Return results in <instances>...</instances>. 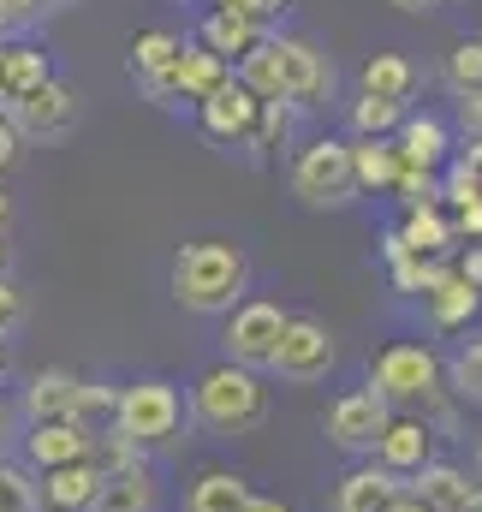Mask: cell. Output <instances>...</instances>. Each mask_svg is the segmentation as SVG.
Returning <instances> with one entry per match:
<instances>
[{"mask_svg": "<svg viewBox=\"0 0 482 512\" xmlns=\"http://www.w3.org/2000/svg\"><path fill=\"white\" fill-rule=\"evenodd\" d=\"M167 292L191 316H227L239 298H250V256L227 239H197L173 256Z\"/></svg>", "mask_w": 482, "mask_h": 512, "instance_id": "obj_1", "label": "cell"}, {"mask_svg": "<svg viewBox=\"0 0 482 512\" xmlns=\"http://www.w3.org/2000/svg\"><path fill=\"white\" fill-rule=\"evenodd\" d=\"M209 435L221 441H239V435H256L274 411V393L256 370H239V364H209L197 382H191V405H185Z\"/></svg>", "mask_w": 482, "mask_h": 512, "instance_id": "obj_2", "label": "cell"}, {"mask_svg": "<svg viewBox=\"0 0 482 512\" xmlns=\"http://www.w3.org/2000/svg\"><path fill=\"white\" fill-rule=\"evenodd\" d=\"M369 387L387 411H417L435 423V411L447 399V364L429 340H393L369 358Z\"/></svg>", "mask_w": 482, "mask_h": 512, "instance_id": "obj_3", "label": "cell"}, {"mask_svg": "<svg viewBox=\"0 0 482 512\" xmlns=\"http://www.w3.org/2000/svg\"><path fill=\"white\" fill-rule=\"evenodd\" d=\"M108 429H114L120 441H131L137 453H161V447H173L179 429H185V393L167 382V376H143V382L120 387Z\"/></svg>", "mask_w": 482, "mask_h": 512, "instance_id": "obj_4", "label": "cell"}, {"mask_svg": "<svg viewBox=\"0 0 482 512\" xmlns=\"http://www.w3.org/2000/svg\"><path fill=\"white\" fill-rule=\"evenodd\" d=\"M292 197L310 209H346L358 197L352 185V143L346 137H310L292 155Z\"/></svg>", "mask_w": 482, "mask_h": 512, "instance_id": "obj_5", "label": "cell"}, {"mask_svg": "<svg viewBox=\"0 0 482 512\" xmlns=\"http://www.w3.org/2000/svg\"><path fill=\"white\" fill-rule=\"evenodd\" d=\"M280 334H286V310H280L274 298H239V304L227 310L221 352H227V364L268 376V364H274V352H280Z\"/></svg>", "mask_w": 482, "mask_h": 512, "instance_id": "obj_6", "label": "cell"}, {"mask_svg": "<svg viewBox=\"0 0 482 512\" xmlns=\"http://www.w3.org/2000/svg\"><path fill=\"white\" fill-rule=\"evenodd\" d=\"M334 358H340V346H334L322 316H286V334H280V352H274L268 376H280L286 387H316L328 382Z\"/></svg>", "mask_w": 482, "mask_h": 512, "instance_id": "obj_7", "label": "cell"}, {"mask_svg": "<svg viewBox=\"0 0 482 512\" xmlns=\"http://www.w3.org/2000/svg\"><path fill=\"white\" fill-rule=\"evenodd\" d=\"M268 48H274L280 96H286L292 108H316V102H328V96H334V60H328V54H322L316 42L268 30Z\"/></svg>", "mask_w": 482, "mask_h": 512, "instance_id": "obj_8", "label": "cell"}, {"mask_svg": "<svg viewBox=\"0 0 482 512\" xmlns=\"http://www.w3.org/2000/svg\"><path fill=\"white\" fill-rule=\"evenodd\" d=\"M0 114H6V126L18 131V137H30V143H60L66 131L78 126V96H72V84L48 78V84L24 90L18 102H6Z\"/></svg>", "mask_w": 482, "mask_h": 512, "instance_id": "obj_9", "label": "cell"}, {"mask_svg": "<svg viewBox=\"0 0 482 512\" xmlns=\"http://www.w3.org/2000/svg\"><path fill=\"white\" fill-rule=\"evenodd\" d=\"M435 441H441V435H435V423H429V417H417V411H393V417H387V429L375 435L369 459H375L381 471H393L399 483H411L429 459H441V453H435Z\"/></svg>", "mask_w": 482, "mask_h": 512, "instance_id": "obj_10", "label": "cell"}, {"mask_svg": "<svg viewBox=\"0 0 482 512\" xmlns=\"http://www.w3.org/2000/svg\"><path fill=\"white\" fill-rule=\"evenodd\" d=\"M387 405L375 399V387H346L334 405H328V417H322V429H328V441L346 453V459H369V447H375V435L387 429Z\"/></svg>", "mask_w": 482, "mask_h": 512, "instance_id": "obj_11", "label": "cell"}, {"mask_svg": "<svg viewBox=\"0 0 482 512\" xmlns=\"http://www.w3.org/2000/svg\"><path fill=\"white\" fill-rule=\"evenodd\" d=\"M256 120H262V102L244 90L239 78H227L209 102H197V131H203L209 143H227V149H250Z\"/></svg>", "mask_w": 482, "mask_h": 512, "instance_id": "obj_12", "label": "cell"}, {"mask_svg": "<svg viewBox=\"0 0 482 512\" xmlns=\"http://www.w3.org/2000/svg\"><path fill=\"white\" fill-rule=\"evenodd\" d=\"M90 447H96V429H84V423H72V417H60V423H30V429H24V471L42 477V471H54V465L90 459Z\"/></svg>", "mask_w": 482, "mask_h": 512, "instance_id": "obj_13", "label": "cell"}, {"mask_svg": "<svg viewBox=\"0 0 482 512\" xmlns=\"http://www.w3.org/2000/svg\"><path fill=\"white\" fill-rule=\"evenodd\" d=\"M393 155H399V167L441 173V167L453 161V126H447L441 114H411V108H405V120L393 126Z\"/></svg>", "mask_w": 482, "mask_h": 512, "instance_id": "obj_14", "label": "cell"}, {"mask_svg": "<svg viewBox=\"0 0 482 512\" xmlns=\"http://www.w3.org/2000/svg\"><path fill=\"white\" fill-rule=\"evenodd\" d=\"M179 36L173 30H143V36H131V78H137V90H143V102H155V108H173L167 102V84H173V60H179Z\"/></svg>", "mask_w": 482, "mask_h": 512, "instance_id": "obj_15", "label": "cell"}, {"mask_svg": "<svg viewBox=\"0 0 482 512\" xmlns=\"http://www.w3.org/2000/svg\"><path fill=\"white\" fill-rule=\"evenodd\" d=\"M90 512H161V471L149 459H137L125 471H108Z\"/></svg>", "mask_w": 482, "mask_h": 512, "instance_id": "obj_16", "label": "cell"}, {"mask_svg": "<svg viewBox=\"0 0 482 512\" xmlns=\"http://www.w3.org/2000/svg\"><path fill=\"white\" fill-rule=\"evenodd\" d=\"M423 316H429V328L435 334H459V328H471L482 316V292L471 286V280H459L453 274V262L441 268V280L423 292Z\"/></svg>", "mask_w": 482, "mask_h": 512, "instance_id": "obj_17", "label": "cell"}, {"mask_svg": "<svg viewBox=\"0 0 482 512\" xmlns=\"http://www.w3.org/2000/svg\"><path fill=\"white\" fill-rule=\"evenodd\" d=\"M233 78V66L221 60V54H209L203 42H185L179 48V60H173V84H167V102H209L221 84Z\"/></svg>", "mask_w": 482, "mask_h": 512, "instance_id": "obj_18", "label": "cell"}, {"mask_svg": "<svg viewBox=\"0 0 482 512\" xmlns=\"http://www.w3.org/2000/svg\"><path fill=\"white\" fill-rule=\"evenodd\" d=\"M96 489H102V471H96L90 459H72V465H54V471H42V477H36V507H48V512H90Z\"/></svg>", "mask_w": 482, "mask_h": 512, "instance_id": "obj_19", "label": "cell"}, {"mask_svg": "<svg viewBox=\"0 0 482 512\" xmlns=\"http://www.w3.org/2000/svg\"><path fill=\"white\" fill-rule=\"evenodd\" d=\"M399 495H405V483L393 471H381L375 459H358L334 489V512H387Z\"/></svg>", "mask_w": 482, "mask_h": 512, "instance_id": "obj_20", "label": "cell"}, {"mask_svg": "<svg viewBox=\"0 0 482 512\" xmlns=\"http://www.w3.org/2000/svg\"><path fill=\"white\" fill-rule=\"evenodd\" d=\"M477 489H482V483L465 471V465H453V459H429V465L405 483V495H417L429 512H459Z\"/></svg>", "mask_w": 482, "mask_h": 512, "instance_id": "obj_21", "label": "cell"}, {"mask_svg": "<svg viewBox=\"0 0 482 512\" xmlns=\"http://www.w3.org/2000/svg\"><path fill=\"white\" fill-rule=\"evenodd\" d=\"M346 143H352V185H358V197H387L393 179H399L393 137H346Z\"/></svg>", "mask_w": 482, "mask_h": 512, "instance_id": "obj_22", "label": "cell"}, {"mask_svg": "<svg viewBox=\"0 0 482 512\" xmlns=\"http://www.w3.org/2000/svg\"><path fill=\"white\" fill-rule=\"evenodd\" d=\"M393 239H399V251L429 256V262H447V256L459 251V245H453V221H447V209H411V215L393 227Z\"/></svg>", "mask_w": 482, "mask_h": 512, "instance_id": "obj_23", "label": "cell"}, {"mask_svg": "<svg viewBox=\"0 0 482 512\" xmlns=\"http://www.w3.org/2000/svg\"><path fill=\"white\" fill-rule=\"evenodd\" d=\"M358 96H375V102H411L417 96V66L405 54H369L358 72Z\"/></svg>", "mask_w": 482, "mask_h": 512, "instance_id": "obj_24", "label": "cell"}, {"mask_svg": "<svg viewBox=\"0 0 482 512\" xmlns=\"http://www.w3.org/2000/svg\"><path fill=\"white\" fill-rule=\"evenodd\" d=\"M48 78H54V66H48V54L36 42H0V108L18 102L36 84H48Z\"/></svg>", "mask_w": 482, "mask_h": 512, "instance_id": "obj_25", "label": "cell"}, {"mask_svg": "<svg viewBox=\"0 0 482 512\" xmlns=\"http://www.w3.org/2000/svg\"><path fill=\"white\" fill-rule=\"evenodd\" d=\"M78 382H84V376H72V370H36L30 387H24V417H30V423H60V417H72Z\"/></svg>", "mask_w": 482, "mask_h": 512, "instance_id": "obj_26", "label": "cell"}, {"mask_svg": "<svg viewBox=\"0 0 482 512\" xmlns=\"http://www.w3.org/2000/svg\"><path fill=\"white\" fill-rule=\"evenodd\" d=\"M244 495H250V483H244L239 471L209 465V471H197V477L185 483V512H239Z\"/></svg>", "mask_w": 482, "mask_h": 512, "instance_id": "obj_27", "label": "cell"}, {"mask_svg": "<svg viewBox=\"0 0 482 512\" xmlns=\"http://www.w3.org/2000/svg\"><path fill=\"white\" fill-rule=\"evenodd\" d=\"M262 36H268V30L244 24V18H227V12H209V18H203V30H197V42H203L209 54H221L227 66H239V60L256 48V42H262Z\"/></svg>", "mask_w": 482, "mask_h": 512, "instance_id": "obj_28", "label": "cell"}, {"mask_svg": "<svg viewBox=\"0 0 482 512\" xmlns=\"http://www.w3.org/2000/svg\"><path fill=\"white\" fill-rule=\"evenodd\" d=\"M114 399H120V387H108V382H78L72 423H84V429H108V423H114Z\"/></svg>", "mask_w": 482, "mask_h": 512, "instance_id": "obj_29", "label": "cell"}, {"mask_svg": "<svg viewBox=\"0 0 482 512\" xmlns=\"http://www.w3.org/2000/svg\"><path fill=\"white\" fill-rule=\"evenodd\" d=\"M387 197H399V203H405V215H411V209H441V173L399 167V179H393V191H387Z\"/></svg>", "mask_w": 482, "mask_h": 512, "instance_id": "obj_30", "label": "cell"}, {"mask_svg": "<svg viewBox=\"0 0 482 512\" xmlns=\"http://www.w3.org/2000/svg\"><path fill=\"white\" fill-rule=\"evenodd\" d=\"M447 90H453V96L482 90V36H465V42L447 54Z\"/></svg>", "mask_w": 482, "mask_h": 512, "instance_id": "obj_31", "label": "cell"}, {"mask_svg": "<svg viewBox=\"0 0 482 512\" xmlns=\"http://www.w3.org/2000/svg\"><path fill=\"white\" fill-rule=\"evenodd\" d=\"M447 387H453L465 405H482V334L471 346H459V358L447 364Z\"/></svg>", "mask_w": 482, "mask_h": 512, "instance_id": "obj_32", "label": "cell"}, {"mask_svg": "<svg viewBox=\"0 0 482 512\" xmlns=\"http://www.w3.org/2000/svg\"><path fill=\"white\" fill-rule=\"evenodd\" d=\"M292 120H298V108H292V102H262V120H256L250 149H256V155H274V149H286Z\"/></svg>", "mask_w": 482, "mask_h": 512, "instance_id": "obj_33", "label": "cell"}, {"mask_svg": "<svg viewBox=\"0 0 482 512\" xmlns=\"http://www.w3.org/2000/svg\"><path fill=\"white\" fill-rule=\"evenodd\" d=\"M399 120H405L399 102H375V96H358L352 102V137H393Z\"/></svg>", "mask_w": 482, "mask_h": 512, "instance_id": "obj_34", "label": "cell"}, {"mask_svg": "<svg viewBox=\"0 0 482 512\" xmlns=\"http://www.w3.org/2000/svg\"><path fill=\"white\" fill-rule=\"evenodd\" d=\"M471 203H482V185H477V173L453 155V161L441 167V209L453 215V209H471Z\"/></svg>", "mask_w": 482, "mask_h": 512, "instance_id": "obj_35", "label": "cell"}, {"mask_svg": "<svg viewBox=\"0 0 482 512\" xmlns=\"http://www.w3.org/2000/svg\"><path fill=\"white\" fill-rule=\"evenodd\" d=\"M0 512H36V477L12 459H0Z\"/></svg>", "mask_w": 482, "mask_h": 512, "instance_id": "obj_36", "label": "cell"}, {"mask_svg": "<svg viewBox=\"0 0 482 512\" xmlns=\"http://www.w3.org/2000/svg\"><path fill=\"white\" fill-rule=\"evenodd\" d=\"M286 6H292V0H215V12H227V18H244V24H256V30H274Z\"/></svg>", "mask_w": 482, "mask_h": 512, "instance_id": "obj_37", "label": "cell"}, {"mask_svg": "<svg viewBox=\"0 0 482 512\" xmlns=\"http://www.w3.org/2000/svg\"><path fill=\"white\" fill-rule=\"evenodd\" d=\"M18 322H24V292H18L12 274H6V280H0V340H6Z\"/></svg>", "mask_w": 482, "mask_h": 512, "instance_id": "obj_38", "label": "cell"}, {"mask_svg": "<svg viewBox=\"0 0 482 512\" xmlns=\"http://www.w3.org/2000/svg\"><path fill=\"white\" fill-rule=\"evenodd\" d=\"M447 221H453V245H482V203H471V209H453Z\"/></svg>", "mask_w": 482, "mask_h": 512, "instance_id": "obj_39", "label": "cell"}, {"mask_svg": "<svg viewBox=\"0 0 482 512\" xmlns=\"http://www.w3.org/2000/svg\"><path fill=\"white\" fill-rule=\"evenodd\" d=\"M60 0H0V12H6V24L18 30V24H36L42 12H54Z\"/></svg>", "mask_w": 482, "mask_h": 512, "instance_id": "obj_40", "label": "cell"}, {"mask_svg": "<svg viewBox=\"0 0 482 512\" xmlns=\"http://www.w3.org/2000/svg\"><path fill=\"white\" fill-rule=\"evenodd\" d=\"M453 274H459V280H471V286L482 292V245H465V251L453 256Z\"/></svg>", "mask_w": 482, "mask_h": 512, "instance_id": "obj_41", "label": "cell"}, {"mask_svg": "<svg viewBox=\"0 0 482 512\" xmlns=\"http://www.w3.org/2000/svg\"><path fill=\"white\" fill-rule=\"evenodd\" d=\"M459 126H465V137H482V90L459 96Z\"/></svg>", "mask_w": 482, "mask_h": 512, "instance_id": "obj_42", "label": "cell"}, {"mask_svg": "<svg viewBox=\"0 0 482 512\" xmlns=\"http://www.w3.org/2000/svg\"><path fill=\"white\" fill-rule=\"evenodd\" d=\"M18 143H24V137H18V131L6 126V114H0V173H6L12 161H18Z\"/></svg>", "mask_w": 482, "mask_h": 512, "instance_id": "obj_43", "label": "cell"}, {"mask_svg": "<svg viewBox=\"0 0 482 512\" xmlns=\"http://www.w3.org/2000/svg\"><path fill=\"white\" fill-rule=\"evenodd\" d=\"M239 512H292V507H286L280 495H256V489H250V495H244V507H239Z\"/></svg>", "mask_w": 482, "mask_h": 512, "instance_id": "obj_44", "label": "cell"}, {"mask_svg": "<svg viewBox=\"0 0 482 512\" xmlns=\"http://www.w3.org/2000/svg\"><path fill=\"white\" fill-rule=\"evenodd\" d=\"M459 161L477 173V185H482V137H465V149H459Z\"/></svg>", "mask_w": 482, "mask_h": 512, "instance_id": "obj_45", "label": "cell"}, {"mask_svg": "<svg viewBox=\"0 0 482 512\" xmlns=\"http://www.w3.org/2000/svg\"><path fill=\"white\" fill-rule=\"evenodd\" d=\"M387 6H399V12H435L441 0H387Z\"/></svg>", "mask_w": 482, "mask_h": 512, "instance_id": "obj_46", "label": "cell"}, {"mask_svg": "<svg viewBox=\"0 0 482 512\" xmlns=\"http://www.w3.org/2000/svg\"><path fill=\"white\" fill-rule=\"evenodd\" d=\"M6 227H12V191L0 185V233H6Z\"/></svg>", "mask_w": 482, "mask_h": 512, "instance_id": "obj_47", "label": "cell"}, {"mask_svg": "<svg viewBox=\"0 0 482 512\" xmlns=\"http://www.w3.org/2000/svg\"><path fill=\"white\" fill-rule=\"evenodd\" d=\"M387 512H429V507H423L417 495H399V501H393V507H387Z\"/></svg>", "mask_w": 482, "mask_h": 512, "instance_id": "obj_48", "label": "cell"}, {"mask_svg": "<svg viewBox=\"0 0 482 512\" xmlns=\"http://www.w3.org/2000/svg\"><path fill=\"white\" fill-rule=\"evenodd\" d=\"M6 435H12V411H6V399H0V447H6Z\"/></svg>", "mask_w": 482, "mask_h": 512, "instance_id": "obj_49", "label": "cell"}, {"mask_svg": "<svg viewBox=\"0 0 482 512\" xmlns=\"http://www.w3.org/2000/svg\"><path fill=\"white\" fill-rule=\"evenodd\" d=\"M6 268H12V245H6V233H0V280H6Z\"/></svg>", "mask_w": 482, "mask_h": 512, "instance_id": "obj_50", "label": "cell"}, {"mask_svg": "<svg viewBox=\"0 0 482 512\" xmlns=\"http://www.w3.org/2000/svg\"><path fill=\"white\" fill-rule=\"evenodd\" d=\"M6 370H12V352H6V340H0V376H6Z\"/></svg>", "mask_w": 482, "mask_h": 512, "instance_id": "obj_51", "label": "cell"}, {"mask_svg": "<svg viewBox=\"0 0 482 512\" xmlns=\"http://www.w3.org/2000/svg\"><path fill=\"white\" fill-rule=\"evenodd\" d=\"M459 512H482V489H477V495H471V501H465Z\"/></svg>", "mask_w": 482, "mask_h": 512, "instance_id": "obj_52", "label": "cell"}, {"mask_svg": "<svg viewBox=\"0 0 482 512\" xmlns=\"http://www.w3.org/2000/svg\"><path fill=\"white\" fill-rule=\"evenodd\" d=\"M6 36H12V24H6V12H0V42H6Z\"/></svg>", "mask_w": 482, "mask_h": 512, "instance_id": "obj_53", "label": "cell"}, {"mask_svg": "<svg viewBox=\"0 0 482 512\" xmlns=\"http://www.w3.org/2000/svg\"><path fill=\"white\" fill-rule=\"evenodd\" d=\"M477 483H482V435H477Z\"/></svg>", "mask_w": 482, "mask_h": 512, "instance_id": "obj_54", "label": "cell"}, {"mask_svg": "<svg viewBox=\"0 0 482 512\" xmlns=\"http://www.w3.org/2000/svg\"><path fill=\"white\" fill-rule=\"evenodd\" d=\"M36 512H48V507H36Z\"/></svg>", "mask_w": 482, "mask_h": 512, "instance_id": "obj_55", "label": "cell"}]
</instances>
